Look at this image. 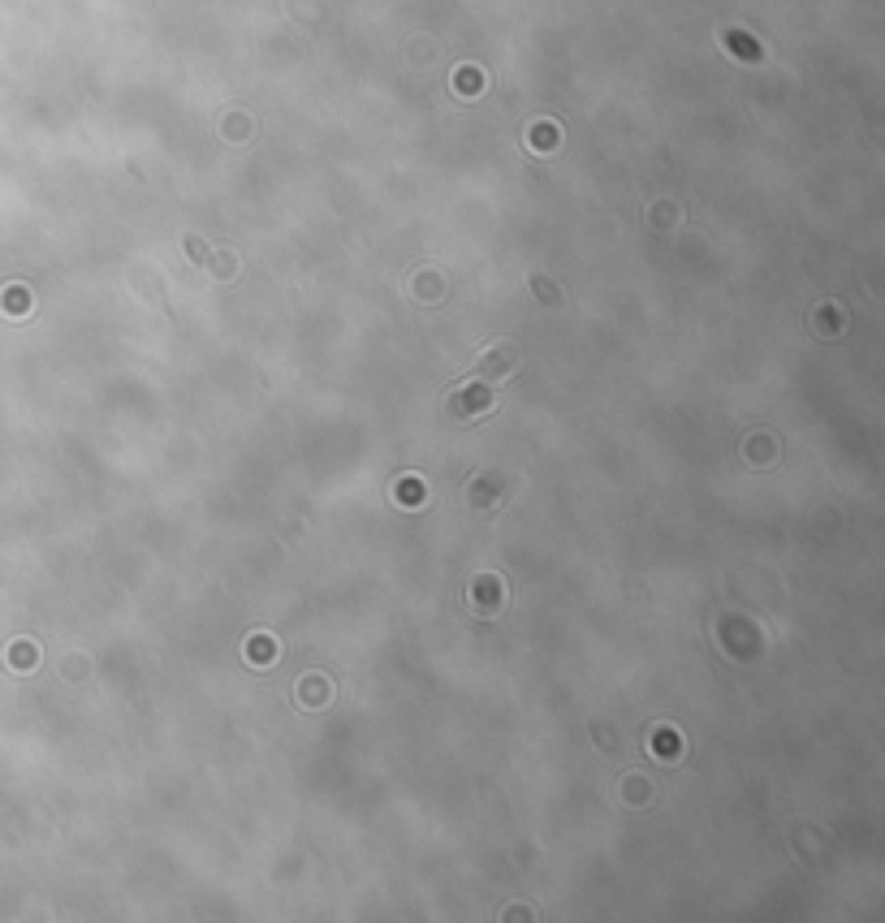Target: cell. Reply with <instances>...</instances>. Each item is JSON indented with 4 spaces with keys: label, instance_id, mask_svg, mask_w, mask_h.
Here are the masks:
<instances>
[{
    "label": "cell",
    "instance_id": "6da1fadb",
    "mask_svg": "<svg viewBox=\"0 0 885 923\" xmlns=\"http://www.w3.org/2000/svg\"><path fill=\"white\" fill-rule=\"evenodd\" d=\"M492 406V388H484V384H466V388H458L454 397H449V414L454 418H475V414H484Z\"/></svg>",
    "mask_w": 885,
    "mask_h": 923
},
{
    "label": "cell",
    "instance_id": "7a4b0ae2",
    "mask_svg": "<svg viewBox=\"0 0 885 923\" xmlns=\"http://www.w3.org/2000/svg\"><path fill=\"white\" fill-rule=\"evenodd\" d=\"M519 367V354L514 346H492L484 354V363H479V376H510V371Z\"/></svg>",
    "mask_w": 885,
    "mask_h": 923
},
{
    "label": "cell",
    "instance_id": "3957f363",
    "mask_svg": "<svg viewBox=\"0 0 885 923\" xmlns=\"http://www.w3.org/2000/svg\"><path fill=\"white\" fill-rule=\"evenodd\" d=\"M471 604L479 613H492L497 604H501V600H497V578H479L475 582V587H471Z\"/></svg>",
    "mask_w": 885,
    "mask_h": 923
},
{
    "label": "cell",
    "instance_id": "277c9868",
    "mask_svg": "<svg viewBox=\"0 0 885 923\" xmlns=\"http://www.w3.org/2000/svg\"><path fill=\"white\" fill-rule=\"evenodd\" d=\"M272 656H277V643L272 639H251V660L255 665H268Z\"/></svg>",
    "mask_w": 885,
    "mask_h": 923
},
{
    "label": "cell",
    "instance_id": "5b68a950",
    "mask_svg": "<svg viewBox=\"0 0 885 923\" xmlns=\"http://www.w3.org/2000/svg\"><path fill=\"white\" fill-rule=\"evenodd\" d=\"M402 496H406V505H419V500H424V488H419L415 479H406V483H397V500H402Z\"/></svg>",
    "mask_w": 885,
    "mask_h": 923
},
{
    "label": "cell",
    "instance_id": "8992f818",
    "mask_svg": "<svg viewBox=\"0 0 885 923\" xmlns=\"http://www.w3.org/2000/svg\"><path fill=\"white\" fill-rule=\"evenodd\" d=\"M35 647H13V669H35Z\"/></svg>",
    "mask_w": 885,
    "mask_h": 923
},
{
    "label": "cell",
    "instance_id": "52a82bcc",
    "mask_svg": "<svg viewBox=\"0 0 885 923\" xmlns=\"http://www.w3.org/2000/svg\"><path fill=\"white\" fill-rule=\"evenodd\" d=\"M419 298H441V277H419Z\"/></svg>",
    "mask_w": 885,
    "mask_h": 923
}]
</instances>
